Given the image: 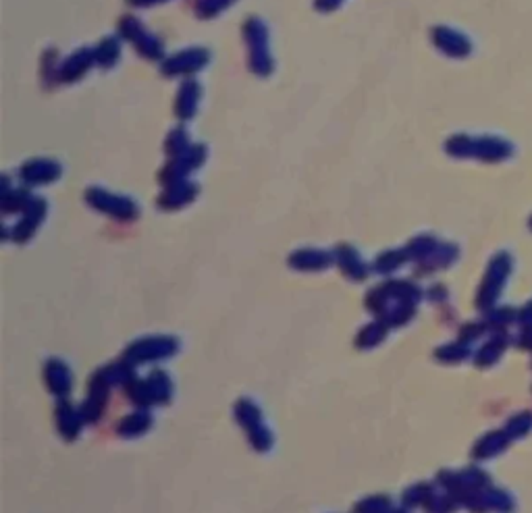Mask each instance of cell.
I'll use <instances>...</instances> for the list:
<instances>
[{"label": "cell", "instance_id": "obj_1", "mask_svg": "<svg viewBox=\"0 0 532 513\" xmlns=\"http://www.w3.org/2000/svg\"><path fill=\"white\" fill-rule=\"evenodd\" d=\"M177 351V343L173 339H146L129 347L127 355L131 359H159V357H169Z\"/></svg>", "mask_w": 532, "mask_h": 513}, {"label": "cell", "instance_id": "obj_2", "mask_svg": "<svg viewBox=\"0 0 532 513\" xmlns=\"http://www.w3.org/2000/svg\"><path fill=\"white\" fill-rule=\"evenodd\" d=\"M46 381H48L50 391L56 395H65L71 389V377H69L67 366L56 359L46 363Z\"/></svg>", "mask_w": 532, "mask_h": 513}, {"label": "cell", "instance_id": "obj_3", "mask_svg": "<svg viewBox=\"0 0 532 513\" xmlns=\"http://www.w3.org/2000/svg\"><path fill=\"white\" fill-rule=\"evenodd\" d=\"M331 262L329 254L323 252H314V250H303L291 256V264L293 268H301V270H314V268H325Z\"/></svg>", "mask_w": 532, "mask_h": 513}, {"label": "cell", "instance_id": "obj_4", "mask_svg": "<svg viewBox=\"0 0 532 513\" xmlns=\"http://www.w3.org/2000/svg\"><path fill=\"white\" fill-rule=\"evenodd\" d=\"M56 416H58V426H60V430H62V434L65 436H69V438H73L75 434H78V430H80V422L84 420V416H78L73 409H71V405L69 403H60L58 405V409H56Z\"/></svg>", "mask_w": 532, "mask_h": 513}, {"label": "cell", "instance_id": "obj_5", "mask_svg": "<svg viewBox=\"0 0 532 513\" xmlns=\"http://www.w3.org/2000/svg\"><path fill=\"white\" fill-rule=\"evenodd\" d=\"M150 424H152V418L148 414L139 411V414H131L129 418H125L119 430L123 436H133V434H141Z\"/></svg>", "mask_w": 532, "mask_h": 513}, {"label": "cell", "instance_id": "obj_6", "mask_svg": "<svg viewBox=\"0 0 532 513\" xmlns=\"http://www.w3.org/2000/svg\"><path fill=\"white\" fill-rule=\"evenodd\" d=\"M341 268L351 276V278H362L364 274H366V268H364V264L360 262V258H358V254L349 248V250H345L343 252V256H341Z\"/></svg>", "mask_w": 532, "mask_h": 513}, {"label": "cell", "instance_id": "obj_7", "mask_svg": "<svg viewBox=\"0 0 532 513\" xmlns=\"http://www.w3.org/2000/svg\"><path fill=\"white\" fill-rule=\"evenodd\" d=\"M383 337H385V326H381V324H370L368 329L362 331L358 343H360L362 347H370V345H376Z\"/></svg>", "mask_w": 532, "mask_h": 513}]
</instances>
